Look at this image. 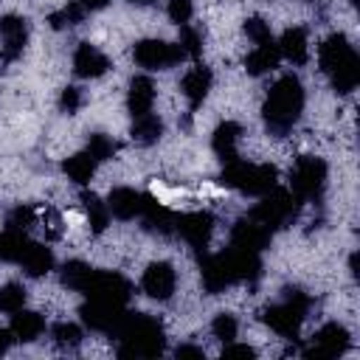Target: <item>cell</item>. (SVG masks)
I'll return each instance as SVG.
<instances>
[{
    "label": "cell",
    "instance_id": "1",
    "mask_svg": "<svg viewBox=\"0 0 360 360\" xmlns=\"http://www.w3.org/2000/svg\"><path fill=\"white\" fill-rule=\"evenodd\" d=\"M318 59H321V70L329 76L338 93H352L357 87L360 59L343 34H332L329 39H323V45L318 48Z\"/></svg>",
    "mask_w": 360,
    "mask_h": 360
},
{
    "label": "cell",
    "instance_id": "2",
    "mask_svg": "<svg viewBox=\"0 0 360 360\" xmlns=\"http://www.w3.org/2000/svg\"><path fill=\"white\" fill-rule=\"evenodd\" d=\"M304 110V87L295 76H281L264 101V121L273 135H287Z\"/></svg>",
    "mask_w": 360,
    "mask_h": 360
},
{
    "label": "cell",
    "instance_id": "3",
    "mask_svg": "<svg viewBox=\"0 0 360 360\" xmlns=\"http://www.w3.org/2000/svg\"><path fill=\"white\" fill-rule=\"evenodd\" d=\"M112 335H118L124 343L121 357H152L163 349V332L149 315H124Z\"/></svg>",
    "mask_w": 360,
    "mask_h": 360
},
{
    "label": "cell",
    "instance_id": "4",
    "mask_svg": "<svg viewBox=\"0 0 360 360\" xmlns=\"http://www.w3.org/2000/svg\"><path fill=\"white\" fill-rule=\"evenodd\" d=\"M222 183L245 194H267L276 186V169L270 163H248L236 158V160H228L222 172Z\"/></svg>",
    "mask_w": 360,
    "mask_h": 360
},
{
    "label": "cell",
    "instance_id": "5",
    "mask_svg": "<svg viewBox=\"0 0 360 360\" xmlns=\"http://www.w3.org/2000/svg\"><path fill=\"white\" fill-rule=\"evenodd\" d=\"M307 309H309V298L304 292L292 290V292H287V298L281 304H273L264 309V323L281 338H298Z\"/></svg>",
    "mask_w": 360,
    "mask_h": 360
},
{
    "label": "cell",
    "instance_id": "6",
    "mask_svg": "<svg viewBox=\"0 0 360 360\" xmlns=\"http://www.w3.org/2000/svg\"><path fill=\"white\" fill-rule=\"evenodd\" d=\"M326 186V163L315 155H304L290 169V188L298 200H315L321 197Z\"/></svg>",
    "mask_w": 360,
    "mask_h": 360
},
{
    "label": "cell",
    "instance_id": "7",
    "mask_svg": "<svg viewBox=\"0 0 360 360\" xmlns=\"http://www.w3.org/2000/svg\"><path fill=\"white\" fill-rule=\"evenodd\" d=\"M135 62L146 70H163L172 68L177 62L186 59V51L180 48V42H163V39H141L132 51Z\"/></svg>",
    "mask_w": 360,
    "mask_h": 360
},
{
    "label": "cell",
    "instance_id": "8",
    "mask_svg": "<svg viewBox=\"0 0 360 360\" xmlns=\"http://www.w3.org/2000/svg\"><path fill=\"white\" fill-rule=\"evenodd\" d=\"M82 292H87V295H90V298H96V301L124 304V301L129 298V281H127L124 276L112 273V270H107V273H98V270H93Z\"/></svg>",
    "mask_w": 360,
    "mask_h": 360
},
{
    "label": "cell",
    "instance_id": "9",
    "mask_svg": "<svg viewBox=\"0 0 360 360\" xmlns=\"http://www.w3.org/2000/svg\"><path fill=\"white\" fill-rule=\"evenodd\" d=\"M346 346H349V332L340 323H326L312 335L309 349L304 354L312 360H329V357H338Z\"/></svg>",
    "mask_w": 360,
    "mask_h": 360
},
{
    "label": "cell",
    "instance_id": "10",
    "mask_svg": "<svg viewBox=\"0 0 360 360\" xmlns=\"http://www.w3.org/2000/svg\"><path fill=\"white\" fill-rule=\"evenodd\" d=\"M141 287L149 298H158V301H166L172 298L174 287H177V273L169 262H152L146 270H143V278H141Z\"/></svg>",
    "mask_w": 360,
    "mask_h": 360
},
{
    "label": "cell",
    "instance_id": "11",
    "mask_svg": "<svg viewBox=\"0 0 360 360\" xmlns=\"http://www.w3.org/2000/svg\"><path fill=\"white\" fill-rule=\"evenodd\" d=\"M174 231L191 245V248H205L214 231V217L208 211H191L183 217H174Z\"/></svg>",
    "mask_w": 360,
    "mask_h": 360
},
{
    "label": "cell",
    "instance_id": "12",
    "mask_svg": "<svg viewBox=\"0 0 360 360\" xmlns=\"http://www.w3.org/2000/svg\"><path fill=\"white\" fill-rule=\"evenodd\" d=\"M292 217V197L287 191H273L270 197L262 200V205L253 208V219L262 222L264 228H278Z\"/></svg>",
    "mask_w": 360,
    "mask_h": 360
},
{
    "label": "cell",
    "instance_id": "13",
    "mask_svg": "<svg viewBox=\"0 0 360 360\" xmlns=\"http://www.w3.org/2000/svg\"><path fill=\"white\" fill-rule=\"evenodd\" d=\"M146 200H149V197L138 194L135 188L121 186V188H112V191H110L107 208H110V214L118 217V219H132V217H141V214H143Z\"/></svg>",
    "mask_w": 360,
    "mask_h": 360
},
{
    "label": "cell",
    "instance_id": "14",
    "mask_svg": "<svg viewBox=\"0 0 360 360\" xmlns=\"http://www.w3.org/2000/svg\"><path fill=\"white\" fill-rule=\"evenodd\" d=\"M107 68H110V59L96 45L82 42L76 48V53H73V70H76V76H82V79H98L101 73H107Z\"/></svg>",
    "mask_w": 360,
    "mask_h": 360
},
{
    "label": "cell",
    "instance_id": "15",
    "mask_svg": "<svg viewBox=\"0 0 360 360\" xmlns=\"http://www.w3.org/2000/svg\"><path fill=\"white\" fill-rule=\"evenodd\" d=\"M180 90H183V96L188 98L191 107L202 104V98H205L208 90H211V70H208L205 65L188 68V70L183 73V79H180Z\"/></svg>",
    "mask_w": 360,
    "mask_h": 360
},
{
    "label": "cell",
    "instance_id": "16",
    "mask_svg": "<svg viewBox=\"0 0 360 360\" xmlns=\"http://www.w3.org/2000/svg\"><path fill=\"white\" fill-rule=\"evenodd\" d=\"M0 39H3V53H6V59L22 53L25 39H28V25H25V20H22V17H14V14L3 17V20H0Z\"/></svg>",
    "mask_w": 360,
    "mask_h": 360
},
{
    "label": "cell",
    "instance_id": "17",
    "mask_svg": "<svg viewBox=\"0 0 360 360\" xmlns=\"http://www.w3.org/2000/svg\"><path fill=\"white\" fill-rule=\"evenodd\" d=\"M270 242V228H264L262 222H256L253 217L239 222L233 228V245L242 248V250H250V253H259L264 245Z\"/></svg>",
    "mask_w": 360,
    "mask_h": 360
},
{
    "label": "cell",
    "instance_id": "18",
    "mask_svg": "<svg viewBox=\"0 0 360 360\" xmlns=\"http://www.w3.org/2000/svg\"><path fill=\"white\" fill-rule=\"evenodd\" d=\"M155 104V84L146 76H135L129 84V96H127V107L132 112V118H141L146 112H152Z\"/></svg>",
    "mask_w": 360,
    "mask_h": 360
},
{
    "label": "cell",
    "instance_id": "19",
    "mask_svg": "<svg viewBox=\"0 0 360 360\" xmlns=\"http://www.w3.org/2000/svg\"><path fill=\"white\" fill-rule=\"evenodd\" d=\"M278 53L284 59H290L292 65H304L309 59V42H307V31L304 28H287L278 39Z\"/></svg>",
    "mask_w": 360,
    "mask_h": 360
},
{
    "label": "cell",
    "instance_id": "20",
    "mask_svg": "<svg viewBox=\"0 0 360 360\" xmlns=\"http://www.w3.org/2000/svg\"><path fill=\"white\" fill-rule=\"evenodd\" d=\"M11 335H14V340H22V343H31V340H37L42 332H45V321H42V315L39 312H31V309H20V312H14L11 315Z\"/></svg>",
    "mask_w": 360,
    "mask_h": 360
},
{
    "label": "cell",
    "instance_id": "21",
    "mask_svg": "<svg viewBox=\"0 0 360 360\" xmlns=\"http://www.w3.org/2000/svg\"><path fill=\"white\" fill-rule=\"evenodd\" d=\"M239 138H242V127L236 124V121H225V124H219L217 127V132H214V152L228 163V160H236L239 155H236V143H239Z\"/></svg>",
    "mask_w": 360,
    "mask_h": 360
},
{
    "label": "cell",
    "instance_id": "22",
    "mask_svg": "<svg viewBox=\"0 0 360 360\" xmlns=\"http://www.w3.org/2000/svg\"><path fill=\"white\" fill-rule=\"evenodd\" d=\"M278 45L270 39V42H264V45H256L248 56H245V68H248V73H253V76H262V73H267V70H273L276 65H278Z\"/></svg>",
    "mask_w": 360,
    "mask_h": 360
},
{
    "label": "cell",
    "instance_id": "23",
    "mask_svg": "<svg viewBox=\"0 0 360 360\" xmlns=\"http://www.w3.org/2000/svg\"><path fill=\"white\" fill-rule=\"evenodd\" d=\"M17 264H22L28 276H42V273H48L53 267V253L39 242H28Z\"/></svg>",
    "mask_w": 360,
    "mask_h": 360
},
{
    "label": "cell",
    "instance_id": "24",
    "mask_svg": "<svg viewBox=\"0 0 360 360\" xmlns=\"http://www.w3.org/2000/svg\"><path fill=\"white\" fill-rule=\"evenodd\" d=\"M96 158L90 155V152H76V155H70L68 160H65V174L76 183V186H87L90 183V177L96 174Z\"/></svg>",
    "mask_w": 360,
    "mask_h": 360
},
{
    "label": "cell",
    "instance_id": "25",
    "mask_svg": "<svg viewBox=\"0 0 360 360\" xmlns=\"http://www.w3.org/2000/svg\"><path fill=\"white\" fill-rule=\"evenodd\" d=\"M160 132H163V121H160L158 115L146 112V115L135 118L132 141H135V143H141V146H149V143H155V141L160 138Z\"/></svg>",
    "mask_w": 360,
    "mask_h": 360
},
{
    "label": "cell",
    "instance_id": "26",
    "mask_svg": "<svg viewBox=\"0 0 360 360\" xmlns=\"http://www.w3.org/2000/svg\"><path fill=\"white\" fill-rule=\"evenodd\" d=\"M82 208H84V214H87L90 228H93L96 233H101V231L107 228V219H110L107 202H101V200H98L96 194H90V191H82Z\"/></svg>",
    "mask_w": 360,
    "mask_h": 360
},
{
    "label": "cell",
    "instance_id": "27",
    "mask_svg": "<svg viewBox=\"0 0 360 360\" xmlns=\"http://www.w3.org/2000/svg\"><path fill=\"white\" fill-rule=\"evenodd\" d=\"M28 239L20 231H0V262H20Z\"/></svg>",
    "mask_w": 360,
    "mask_h": 360
},
{
    "label": "cell",
    "instance_id": "28",
    "mask_svg": "<svg viewBox=\"0 0 360 360\" xmlns=\"http://www.w3.org/2000/svg\"><path fill=\"white\" fill-rule=\"evenodd\" d=\"M25 287L22 284H3L0 287V312L6 315H14L25 307Z\"/></svg>",
    "mask_w": 360,
    "mask_h": 360
},
{
    "label": "cell",
    "instance_id": "29",
    "mask_svg": "<svg viewBox=\"0 0 360 360\" xmlns=\"http://www.w3.org/2000/svg\"><path fill=\"white\" fill-rule=\"evenodd\" d=\"M51 338H53V343L56 346H62V349H76L79 343H82V329L76 326V323H68V321H62V323H56L53 329H51Z\"/></svg>",
    "mask_w": 360,
    "mask_h": 360
},
{
    "label": "cell",
    "instance_id": "30",
    "mask_svg": "<svg viewBox=\"0 0 360 360\" xmlns=\"http://www.w3.org/2000/svg\"><path fill=\"white\" fill-rule=\"evenodd\" d=\"M90 267L87 264H82V262H68L65 264V273H62V281L68 284V290H73V292H82L84 290V284H87V278H90Z\"/></svg>",
    "mask_w": 360,
    "mask_h": 360
},
{
    "label": "cell",
    "instance_id": "31",
    "mask_svg": "<svg viewBox=\"0 0 360 360\" xmlns=\"http://www.w3.org/2000/svg\"><path fill=\"white\" fill-rule=\"evenodd\" d=\"M82 20H84V6L82 3H68L59 11L51 14V25L53 28H70V25H76Z\"/></svg>",
    "mask_w": 360,
    "mask_h": 360
},
{
    "label": "cell",
    "instance_id": "32",
    "mask_svg": "<svg viewBox=\"0 0 360 360\" xmlns=\"http://www.w3.org/2000/svg\"><path fill=\"white\" fill-rule=\"evenodd\" d=\"M34 222H37V211H34L31 205H17V208L6 217V228H8V231H20V233H25Z\"/></svg>",
    "mask_w": 360,
    "mask_h": 360
},
{
    "label": "cell",
    "instance_id": "33",
    "mask_svg": "<svg viewBox=\"0 0 360 360\" xmlns=\"http://www.w3.org/2000/svg\"><path fill=\"white\" fill-rule=\"evenodd\" d=\"M211 332H214L217 340L231 343V340L236 338V332H239V323H236V318H233L231 312H219V315L214 318V323H211Z\"/></svg>",
    "mask_w": 360,
    "mask_h": 360
},
{
    "label": "cell",
    "instance_id": "34",
    "mask_svg": "<svg viewBox=\"0 0 360 360\" xmlns=\"http://www.w3.org/2000/svg\"><path fill=\"white\" fill-rule=\"evenodd\" d=\"M180 48L186 51V56H197L202 51V34L197 28H191L188 22L180 25Z\"/></svg>",
    "mask_w": 360,
    "mask_h": 360
},
{
    "label": "cell",
    "instance_id": "35",
    "mask_svg": "<svg viewBox=\"0 0 360 360\" xmlns=\"http://www.w3.org/2000/svg\"><path fill=\"white\" fill-rule=\"evenodd\" d=\"M245 34H248V39H250L253 45H264V42L273 39V37H270V22H264V20H259V17H250V20L245 22Z\"/></svg>",
    "mask_w": 360,
    "mask_h": 360
},
{
    "label": "cell",
    "instance_id": "36",
    "mask_svg": "<svg viewBox=\"0 0 360 360\" xmlns=\"http://www.w3.org/2000/svg\"><path fill=\"white\" fill-rule=\"evenodd\" d=\"M87 152H90L96 160H107V158H112L115 143H112L107 135H90V141H87Z\"/></svg>",
    "mask_w": 360,
    "mask_h": 360
},
{
    "label": "cell",
    "instance_id": "37",
    "mask_svg": "<svg viewBox=\"0 0 360 360\" xmlns=\"http://www.w3.org/2000/svg\"><path fill=\"white\" fill-rule=\"evenodd\" d=\"M166 14H169V20H172V22L186 25V22L191 20V14H194V6H191V0H169Z\"/></svg>",
    "mask_w": 360,
    "mask_h": 360
},
{
    "label": "cell",
    "instance_id": "38",
    "mask_svg": "<svg viewBox=\"0 0 360 360\" xmlns=\"http://www.w3.org/2000/svg\"><path fill=\"white\" fill-rule=\"evenodd\" d=\"M59 104H62L65 112H76V110L82 107V90H79V87H65Z\"/></svg>",
    "mask_w": 360,
    "mask_h": 360
},
{
    "label": "cell",
    "instance_id": "39",
    "mask_svg": "<svg viewBox=\"0 0 360 360\" xmlns=\"http://www.w3.org/2000/svg\"><path fill=\"white\" fill-rule=\"evenodd\" d=\"M256 352L250 346H225L222 349V357H253Z\"/></svg>",
    "mask_w": 360,
    "mask_h": 360
},
{
    "label": "cell",
    "instance_id": "40",
    "mask_svg": "<svg viewBox=\"0 0 360 360\" xmlns=\"http://www.w3.org/2000/svg\"><path fill=\"white\" fill-rule=\"evenodd\" d=\"M177 357H205L202 349H194V346H180L177 349Z\"/></svg>",
    "mask_w": 360,
    "mask_h": 360
},
{
    "label": "cell",
    "instance_id": "41",
    "mask_svg": "<svg viewBox=\"0 0 360 360\" xmlns=\"http://www.w3.org/2000/svg\"><path fill=\"white\" fill-rule=\"evenodd\" d=\"M11 340H14V335H11V329H0V354L11 346Z\"/></svg>",
    "mask_w": 360,
    "mask_h": 360
},
{
    "label": "cell",
    "instance_id": "42",
    "mask_svg": "<svg viewBox=\"0 0 360 360\" xmlns=\"http://www.w3.org/2000/svg\"><path fill=\"white\" fill-rule=\"evenodd\" d=\"M104 3H107V0H82V6H84V8H101Z\"/></svg>",
    "mask_w": 360,
    "mask_h": 360
},
{
    "label": "cell",
    "instance_id": "43",
    "mask_svg": "<svg viewBox=\"0 0 360 360\" xmlns=\"http://www.w3.org/2000/svg\"><path fill=\"white\" fill-rule=\"evenodd\" d=\"M129 3H135V6H149L152 0H129Z\"/></svg>",
    "mask_w": 360,
    "mask_h": 360
}]
</instances>
